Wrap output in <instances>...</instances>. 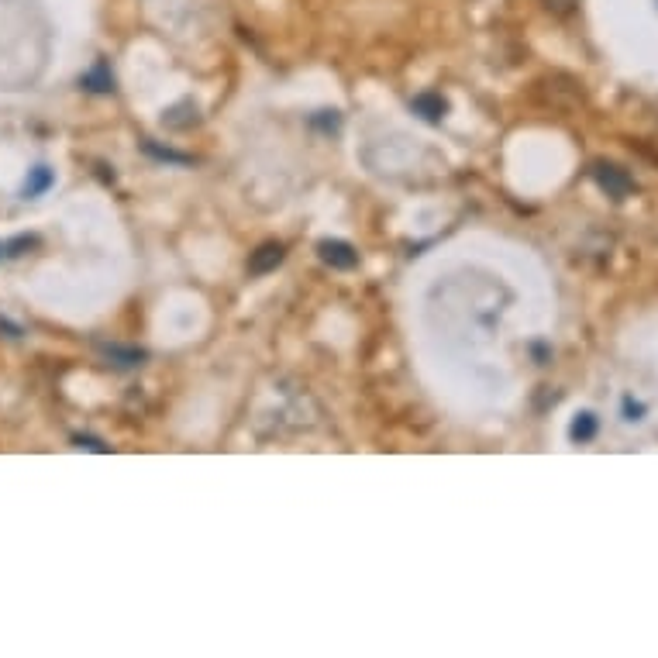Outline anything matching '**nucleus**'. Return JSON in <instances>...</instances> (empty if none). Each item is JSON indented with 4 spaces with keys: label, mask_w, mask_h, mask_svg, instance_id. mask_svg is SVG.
Listing matches in <instances>:
<instances>
[{
    "label": "nucleus",
    "mask_w": 658,
    "mask_h": 658,
    "mask_svg": "<svg viewBox=\"0 0 658 658\" xmlns=\"http://www.w3.org/2000/svg\"><path fill=\"white\" fill-rule=\"evenodd\" d=\"M590 176H593L596 187L607 193V197H614V200H627V197H631V193H634V180H631V173L617 166V162L596 159L593 166H590Z\"/></svg>",
    "instance_id": "1"
},
{
    "label": "nucleus",
    "mask_w": 658,
    "mask_h": 658,
    "mask_svg": "<svg viewBox=\"0 0 658 658\" xmlns=\"http://www.w3.org/2000/svg\"><path fill=\"white\" fill-rule=\"evenodd\" d=\"M317 252H321V262H328L331 269H355L359 266V252H355L348 242H342V238H324V242L317 245Z\"/></svg>",
    "instance_id": "2"
},
{
    "label": "nucleus",
    "mask_w": 658,
    "mask_h": 658,
    "mask_svg": "<svg viewBox=\"0 0 658 658\" xmlns=\"http://www.w3.org/2000/svg\"><path fill=\"white\" fill-rule=\"evenodd\" d=\"M283 255H286V249H283L280 242H266V245H259V249L252 252V259H249V273H252V276H266V273H273V269L283 262Z\"/></svg>",
    "instance_id": "3"
},
{
    "label": "nucleus",
    "mask_w": 658,
    "mask_h": 658,
    "mask_svg": "<svg viewBox=\"0 0 658 658\" xmlns=\"http://www.w3.org/2000/svg\"><path fill=\"white\" fill-rule=\"evenodd\" d=\"M596 417L590 414V410H583V414H576V421H572V428H569V438L576 441V445H586V441H593L596 438Z\"/></svg>",
    "instance_id": "4"
},
{
    "label": "nucleus",
    "mask_w": 658,
    "mask_h": 658,
    "mask_svg": "<svg viewBox=\"0 0 658 658\" xmlns=\"http://www.w3.org/2000/svg\"><path fill=\"white\" fill-rule=\"evenodd\" d=\"M83 87L97 90V94H107V90H114V76H111V69H107V63H97L94 69H90V73L83 76Z\"/></svg>",
    "instance_id": "5"
},
{
    "label": "nucleus",
    "mask_w": 658,
    "mask_h": 658,
    "mask_svg": "<svg viewBox=\"0 0 658 658\" xmlns=\"http://www.w3.org/2000/svg\"><path fill=\"white\" fill-rule=\"evenodd\" d=\"M414 111L424 114L428 121H438L441 114H445V100L438 94H421V97H414Z\"/></svg>",
    "instance_id": "6"
},
{
    "label": "nucleus",
    "mask_w": 658,
    "mask_h": 658,
    "mask_svg": "<svg viewBox=\"0 0 658 658\" xmlns=\"http://www.w3.org/2000/svg\"><path fill=\"white\" fill-rule=\"evenodd\" d=\"M49 187H52V169L35 166L32 176H28V183H25V197H38V193H45Z\"/></svg>",
    "instance_id": "7"
},
{
    "label": "nucleus",
    "mask_w": 658,
    "mask_h": 658,
    "mask_svg": "<svg viewBox=\"0 0 658 658\" xmlns=\"http://www.w3.org/2000/svg\"><path fill=\"white\" fill-rule=\"evenodd\" d=\"M107 355H114L118 366H138V362L145 359V352H138V348H118V345L107 348Z\"/></svg>",
    "instance_id": "8"
},
{
    "label": "nucleus",
    "mask_w": 658,
    "mask_h": 658,
    "mask_svg": "<svg viewBox=\"0 0 658 658\" xmlns=\"http://www.w3.org/2000/svg\"><path fill=\"white\" fill-rule=\"evenodd\" d=\"M545 4L548 14H555V18H569V14L579 11V0H541Z\"/></svg>",
    "instance_id": "9"
},
{
    "label": "nucleus",
    "mask_w": 658,
    "mask_h": 658,
    "mask_svg": "<svg viewBox=\"0 0 658 658\" xmlns=\"http://www.w3.org/2000/svg\"><path fill=\"white\" fill-rule=\"evenodd\" d=\"M145 152H152V156L156 159H166V162H183V166H187V156H180V152H169V149H156V145L152 142H145Z\"/></svg>",
    "instance_id": "10"
},
{
    "label": "nucleus",
    "mask_w": 658,
    "mask_h": 658,
    "mask_svg": "<svg viewBox=\"0 0 658 658\" xmlns=\"http://www.w3.org/2000/svg\"><path fill=\"white\" fill-rule=\"evenodd\" d=\"M624 417L627 421H641L645 417V404H638L634 397H624Z\"/></svg>",
    "instance_id": "11"
},
{
    "label": "nucleus",
    "mask_w": 658,
    "mask_h": 658,
    "mask_svg": "<svg viewBox=\"0 0 658 658\" xmlns=\"http://www.w3.org/2000/svg\"><path fill=\"white\" fill-rule=\"evenodd\" d=\"M0 252H4V245H0Z\"/></svg>",
    "instance_id": "12"
}]
</instances>
